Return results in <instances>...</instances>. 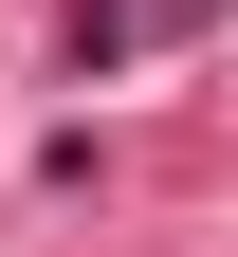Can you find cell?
<instances>
[{
    "label": "cell",
    "mask_w": 238,
    "mask_h": 257,
    "mask_svg": "<svg viewBox=\"0 0 238 257\" xmlns=\"http://www.w3.org/2000/svg\"><path fill=\"white\" fill-rule=\"evenodd\" d=\"M220 0H74V74H110V55H147V37H201Z\"/></svg>",
    "instance_id": "obj_1"
}]
</instances>
